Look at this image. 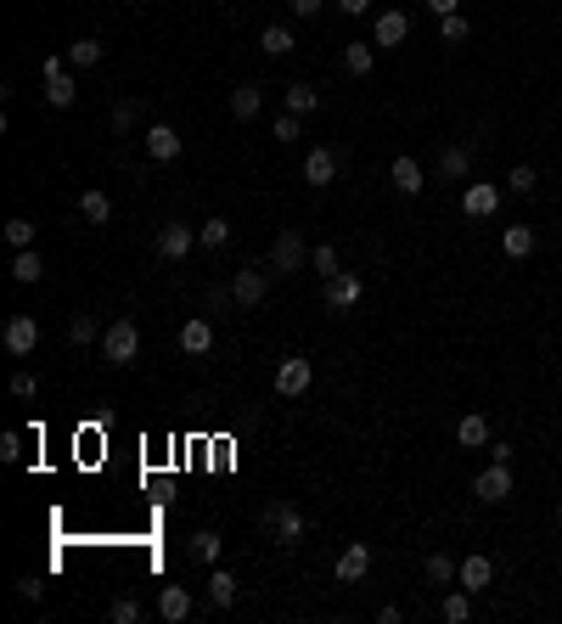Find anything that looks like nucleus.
Wrapping results in <instances>:
<instances>
[{
	"instance_id": "26",
	"label": "nucleus",
	"mask_w": 562,
	"mask_h": 624,
	"mask_svg": "<svg viewBox=\"0 0 562 624\" xmlns=\"http://www.w3.org/2000/svg\"><path fill=\"white\" fill-rule=\"evenodd\" d=\"M315 107H321V90H315V85H304V79H299V85H287V113H299V118H304V113H315Z\"/></svg>"
},
{
	"instance_id": "38",
	"label": "nucleus",
	"mask_w": 562,
	"mask_h": 624,
	"mask_svg": "<svg viewBox=\"0 0 562 624\" xmlns=\"http://www.w3.org/2000/svg\"><path fill=\"white\" fill-rule=\"evenodd\" d=\"M535 186H540V175L528 169V163H517V169L506 175V191H517V197H528V191H535Z\"/></svg>"
},
{
	"instance_id": "12",
	"label": "nucleus",
	"mask_w": 562,
	"mask_h": 624,
	"mask_svg": "<svg viewBox=\"0 0 562 624\" xmlns=\"http://www.w3.org/2000/svg\"><path fill=\"white\" fill-rule=\"evenodd\" d=\"M304 180L310 186H332L338 180V152L332 147H310L304 152Z\"/></svg>"
},
{
	"instance_id": "43",
	"label": "nucleus",
	"mask_w": 562,
	"mask_h": 624,
	"mask_svg": "<svg viewBox=\"0 0 562 624\" xmlns=\"http://www.w3.org/2000/svg\"><path fill=\"white\" fill-rule=\"evenodd\" d=\"M136 118H141V107H136V102H113V124H118V129H129Z\"/></svg>"
},
{
	"instance_id": "25",
	"label": "nucleus",
	"mask_w": 562,
	"mask_h": 624,
	"mask_svg": "<svg viewBox=\"0 0 562 624\" xmlns=\"http://www.w3.org/2000/svg\"><path fill=\"white\" fill-rule=\"evenodd\" d=\"M220 551H225V540H220L214 529H197V535H191V557H197L203 568H214V563H220Z\"/></svg>"
},
{
	"instance_id": "28",
	"label": "nucleus",
	"mask_w": 562,
	"mask_h": 624,
	"mask_svg": "<svg viewBox=\"0 0 562 624\" xmlns=\"http://www.w3.org/2000/svg\"><path fill=\"white\" fill-rule=\"evenodd\" d=\"M68 343H74V349L102 343V326H96V315H74V321H68Z\"/></svg>"
},
{
	"instance_id": "42",
	"label": "nucleus",
	"mask_w": 562,
	"mask_h": 624,
	"mask_svg": "<svg viewBox=\"0 0 562 624\" xmlns=\"http://www.w3.org/2000/svg\"><path fill=\"white\" fill-rule=\"evenodd\" d=\"M113 619H118V624H136V619H141V602H136V597H118V602H113Z\"/></svg>"
},
{
	"instance_id": "13",
	"label": "nucleus",
	"mask_w": 562,
	"mask_h": 624,
	"mask_svg": "<svg viewBox=\"0 0 562 624\" xmlns=\"http://www.w3.org/2000/svg\"><path fill=\"white\" fill-rule=\"evenodd\" d=\"M271 271H281V276L304 271V242H299V231H281V237H276V248H271Z\"/></svg>"
},
{
	"instance_id": "34",
	"label": "nucleus",
	"mask_w": 562,
	"mask_h": 624,
	"mask_svg": "<svg viewBox=\"0 0 562 624\" xmlns=\"http://www.w3.org/2000/svg\"><path fill=\"white\" fill-rule=\"evenodd\" d=\"M310 271H315L321 281H332V276L343 271V259H338V248H326V242H321V248L310 253Z\"/></svg>"
},
{
	"instance_id": "21",
	"label": "nucleus",
	"mask_w": 562,
	"mask_h": 624,
	"mask_svg": "<svg viewBox=\"0 0 562 624\" xmlns=\"http://www.w3.org/2000/svg\"><path fill=\"white\" fill-rule=\"evenodd\" d=\"M455 439H461V445H467V450H478V445H489V416H484V411H467V416H461V422H455Z\"/></svg>"
},
{
	"instance_id": "30",
	"label": "nucleus",
	"mask_w": 562,
	"mask_h": 624,
	"mask_svg": "<svg viewBox=\"0 0 562 624\" xmlns=\"http://www.w3.org/2000/svg\"><path fill=\"white\" fill-rule=\"evenodd\" d=\"M40 276H46L40 253H35V248H17V259H12V281H40Z\"/></svg>"
},
{
	"instance_id": "47",
	"label": "nucleus",
	"mask_w": 562,
	"mask_h": 624,
	"mask_svg": "<svg viewBox=\"0 0 562 624\" xmlns=\"http://www.w3.org/2000/svg\"><path fill=\"white\" fill-rule=\"evenodd\" d=\"M0 455H6V462H17V455H23V439H17V434H6V439H0Z\"/></svg>"
},
{
	"instance_id": "14",
	"label": "nucleus",
	"mask_w": 562,
	"mask_h": 624,
	"mask_svg": "<svg viewBox=\"0 0 562 624\" xmlns=\"http://www.w3.org/2000/svg\"><path fill=\"white\" fill-rule=\"evenodd\" d=\"M489 579H495V563H489V557H461V568H455V585H461V590L484 597Z\"/></svg>"
},
{
	"instance_id": "40",
	"label": "nucleus",
	"mask_w": 562,
	"mask_h": 624,
	"mask_svg": "<svg viewBox=\"0 0 562 624\" xmlns=\"http://www.w3.org/2000/svg\"><path fill=\"white\" fill-rule=\"evenodd\" d=\"M271 136H276L281 147H287V141H299V113H281V118L271 124Z\"/></svg>"
},
{
	"instance_id": "5",
	"label": "nucleus",
	"mask_w": 562,
	"mask_h": 624,
	"mask_svg": "<svg viewBox=\"0 0 562 624\" xmlns=\"http://www.w3.org/2000/svg\"><path fill=\"white\" fill-rule=\"evenodd\" d=\"M461 214H467V220H489V214H501V186L473 180L467 191H461Z\"/></svg>"
},
{
	"instance_id": "29",
	"label": "nucleus",
	"mask_w": 562,
	"mask_h": 624,
	"mask_svg": "<svg viewBox=\"0 0 562 624\" xmlns=\"http://www.w3.org/2000/svg\"><path fill=\"white\" fill-rule=\"evenodd\" d=\"M102 56H107L102 40H74V46H68V68H96Z\"/></svg>"
},
{
	"instance_id": "22",
	"label": "nucleus",
	"mask_w": 562,
	"mask_h": 624,
	"mask_svg": "<svg viewBox=\"0 0 562 624\" xmlns=\"http://www.w3.org/2000/svg\"><path fill=\"white\" fill-rule=\"evenodd\" d=\"M343 68H349L354 79H366V74L377 68V51H372L366 40H349V46H343Z\"/></svg>"
},
{
	"instance_id": "6",
	"label": "nucleus",
	"mask_w": 562,
	"mask_h": 624,
	"mask_svg": "<svg viewBox=\"0 0 562 624\" xmlns=\"http://www.w3.org/2000/svg\"><path fill=\"white\" fill-rule=\"evenodd\" d=\"M0 343H6V354H35V343H40V321L35 315H12L6 321V332H0Z\"/></svg>"
},
{
	"instance_id": "49",
	"label": "nucleus",
	"mask_w": 562,
	"mask_h": 624,
	"mask_svg": "<svg viewBox=\"0 0 562 624\" xmlns=\"http://www.w3.org/2000/svg\"><path fill=\"white\" fill-rule=\"evenodd\" d=\"M455 6H461V0H427V12H434V17H450Z\"/></svg>"
},
{
	"instance_id": "17",
	"label": "nucleus",
	"mask_w": 562,
	"mask_h": 624,
	"mask_svg": "<svg viewBox=\"0 0 562 624\" xmlns=\"http://www.w3.org/2000/svg\"><path fill=\"white\" fill-rule=\"evenodd\" d=\"M388 175H393V191H400V197H416V191L427 186V175H422V163H416V158H405V152L393 158V169H388Z\"/></svg>"
},
{
	"instance_id": "37",
	"label": "nucleus",
	"mask_w": 562,
	"mask_h": 624,
	"mask_svg": "<svg viewBox=\"0 0 562 624\" xmlns=\"http://www.w3.org/2000/svg\"><path fill=\"white\" fill-rule=\"evenodd\" d=\"M455 568H461V563H450L444 551H434V557H427V579H434V585H450V579H455Z\"/></svg>"
},
{
	"instance_id": "9",
	"label": "nucleus",
	"mask_w": 562,
	"mask_h": 624,
	"mask_svg": "<svg viewBox=\"0 0 562 624\" xmlns=\"http://www.w3.org/2000/svg\"><path fill=\"white\" fill-rule=\"evenodd\" d=\"M230 292H237V310H253L264 292H271V276H264L259 265H248V271H237L230 276Z\"/></svg>"
},
{
	"instance_id": "10",
	"label": "nucleus",
	"mask_w": 562,
	"mask_h": 624,
	"mask_svg": "<svg viewBox=\"0 0 562 624\" xmlns=\"http://www.w3.org/2000/svg\"><path fill=\"white\" fill-rule=\"evenodd\" d=\"M360 299H366V281H360V276L338 271L332 281H326V304H332V310H354Z\"/></svg>"
},
{
	"instance_id": "33",
	"label": "nucleus",
	"mask_w": 562,
	"mask_h": 624,
	"mask_svg": "<svg viewBox=\"0 0 562 624\" xmlns=\"http://www.w3.org/2000/svg\"><path fill=\"white\" fill-rule=\"evenodd\" d=\"M501 248H506L512 259H528V253H535V231H528V225H506V237H501Z\"/></svg>"
},
{
	"instance_id": "4",
	"label": "nucleus",
	"mask_w": 562,
	"mask_h": 624,
	"mask_svg": "<svg viewBox=\"0 0 562 624\" xmlns=\"http://www.w3.org/2000/svg\"><path fill=\"white\" fill-rule=\"evenodd\" d=\"M310 383H315V366H310V360H299V354L276 366V394H281V400H299V394H310Z\"/></svg>"
},
{
	"instance_id": "31",
	"label": "nucleus",
	"mask_w": 562,
	"mask_h": 624,
	"mask_svg": "<svg viewBox=\"0 0 562 624\" xmlns=\"http://www.w3.org/2000/svg\"><path fill=\"white\" fill-rule=\"evenodd\" d=\"M259 46L271 51V56H287V51L299 46V40H292V28H287V23H271V28H264V35H259Z\"/></svg>"
},
{
	"instance_id": "41",
	"label": "nucleus",
	"mask_w": 562,
	"mask_h": 624,
	"mask_svg": "<svg viewBox=\"0 0 562 624\" xmlns=\"http://www.w3.org/2000/svg\"><path fill=\"white\" fill-rule=\"evenodd\" d=\"M12 394H17V400H35V394H40V377H35V372H17V377H12Z\"/></svg>"
},
{
	"instance_id": "36",
	"label": "nucleus",
	"mask_w": 562,
	"mask_h": 624,
	"mask_svg": "<svg viewBox=\"0 0 562 624\" xmlns=\"http://www.w3.org/2000/svg\"><path fill=\"white\" fill-rule=\"evenodd\" d=\"M439 35H444V46H461L473 28H467V17H461V12H450V17H439Z\"/></svg>"
},
{
	"instance_id": "8",
	"label": "nucleus",
	"mask_w": 562,
	"mask_h": 624,
	"mask_svg": "<svg viewBox=\"0 0 562 624\" xmlns=\"http://www.w3.org/2000/svg\"><path fill=\"white\" fill-rule=\"evenodd\" d=\"M473 496H478V501H506V496H512V467H506V462H489V467L473 478Z\"/></svg>"
},
{
	"instance_id": "19",
	"label": "nucleus",
	"mask_w": 562,
	"mask_h": 624,
	"mask_svg": "<svg viewBox=\"0 0 562 624\" xmlns=\"http://www.w3.org/2000/svg\"><path fill=\"white\" fill-rule=\"evenodd\" d=\"M180 349H186V354H209V349H214V326H209L203 315H191V321L180 326Z\"/></svg>"
},
{
	"instance_id": "48",
	"label": "nucleus",
	"mask_w": 562,
	"mask_h": 624,
	"mask_svg": "<svg viewBox=\"0 0 562 624\" xmlns=\"http://www.w3.org/2000/svg\"><path fill=\"white\" fill-rule=\"evenodd\" d=\"M321 6H326V0H292V12H299V17H315Z\"/></svg>"
},
{
	"instance_id": "11",
	"label": "nucleus",
	"mask_w": 562,
	"mask_h": 624,
	"mask_svg": "<svg viewBox=\"0 0 562 624\" xmlns=\"http://www.w3.org/2000/svg\"><path fill=\"white\" fill-rule=\"evenodd\" d=\"M180 147H186L180 129H169V124H152V129H147V158H152V163H175Z\"/></svg>"
},
{
	"instance_id": "16",
	"label": "nucleus",
	"mask_w": 562,
	"mask_h": 624,
	"mask_svg": "<svg viewBox=\"0 0 562 624\" xmlns=\"http://www.w3.org/2000/svg\"><path fill=\"white\" fill-rule=\"evenodd\" d=\"M191 248H197V231H191V225H175V220H169V225L158 231V253H163V259H186Z\"/></svg>"
},
{
	"instance_id": "45",
	"label": "nucleus",
	"mask_w": 562,
	"mask_h": 624,
	"mask_svg": "<svg viewBox=\"0 0 562 624\" xmlns=\"http://www.w3.org/2000/svg\"><path fill=\"white\" fill-rule=\"evenodd\" d=\"M332 6H338L343 17H366V12H372V0H332Z\"/></svg>"
},
{
	"instance_id": "50",
	"label": "nucleus",
	"mask_w": 562,
	"mask_h": 624,
	"mask_svg": "<svg viewBox=\"0 0 562 624\" xmlns=\"http://www.w3.org/2000/svg\"><path fill=\"white\" fill-rule=\"evenodd\" d=\"M557 523H562V501H557Z\"/></svg>"
},
{
	"instance_id": "32",
	"label": "nucleus",
	"mask_w": 562,
	"mask_h": 624,
	"mask_svg": "<svg viewBox=\"0 0 562 624\" xmlns=\"http://www.w3.org/2000/svg\"><path fill=\"white\" fill-rule=\"evenodd\" d=\"M439 613H444L450 624H467V619H473V590H450V597L439 602Z\"/></svg>"
},
{
	"instance_id": "2",
	"label": "nucleus",
	"mask_w": 562,
	"mask_h": 624,
	"mask_svg": "<svg viewBox=\"0 0 562 624\" xmlns=\"http://www.w3.org/2000/svg\"><path fill=\"white\" fill-rule=\"evenodd\" d=\"M40 79H46V102H51V107H74L79 85H74L68 56H46V62H40Z\"/></svg>"
},
{
	"instance_id": "1",
	"label": "nucleus",
	"mask_w": 562,
	"mask_h": 624,
	"mask_svg": "<svg viewBox=\"0 0 562 624\" xmlns=\"http://www.w3.org/2000/svg\"><path fill=\"white\" fill-rule=\"evenodd\" d=\"M136 354H141V326L136 321H113L102 332V360L107 366H129Z\"/></svg>"
},
{
	"instance_id": "46",
	"label": "nucleus",
	"mask_w": 562,
	"mask_h": 624,
	"mask_svg": "<svg viewBox=\"0 0 562 624\" xmlns=\"http://www.w3.org/2000/svg\"><path fill=\"white\" fill-rule=\"evenodd\" d=\"M512 455H517V450H512L506 439H495V445H489V462H506V467H512Z\"/></svg>"
},
{
	"instance_id": "20",
	"label": "nucleus",
	"mask_w": 562,
	"mask_h": 624,
	"mask_svg": "<svg viewBox=\"0 0 562 624\" xmlns=\"http://www.w3.org/2000/svg\"><path fill=\"white\" fill-rule=\"evenodd\" d=\"M158 613L169 619V624L191 619V590H186V585H163V597H158Z\"/></svg>"
},
{
	"instance_id": "18",
	"label": "nucleus",
	"mask_w": 562,
	"mask_h": 624,
	"mask_svg": "<svg viewBox=\"0 0 562 624\" xmlns=\"http://www.w3.org/2000/svg\"><path fill=\"white\" fill-rule=\"evenodd\" d=\"M467 169H473V141H455V147L439 152V175L444 180H467Z\"/></svg>"
},
{
	"instance_id": "39",
	"label": "nucleus",
	"mask_w": 562,
	"mask_h": 624,
	"mask_svg": "<svg viewBox=\"0 0 562 624\" xmlns=\"http://www.w3.org/2000/svg\"><path fill=\"white\" fill-rule=\"evenodd\" d=\"M6 242L12 248H35V225H28V220H6Z\"/></svg>"
},
{
	"instance_id": "15",
	"label": "nucleus",
	"mask_w": 562,
	"mask_h": 624,
	"mask_svg": "<svg viewBox=\"0 0 562 624\" xmlns=\"http://www.w3.org/2000/svg\"><path fill=\"white\" fill-rule=\"evenodd\" d=\"M411 40V17L405 12H383L372 23V46H405Z\"/></svg>"
},
{
	"instance_id": "44",
	"label": "nucleus",
	"mask_w": 562,
	"mask_h": 624,
	"mask_svg": "<svg viewBox=\"0 0 562 624\" xmlns=\"http://www.w3.org/2000/svg\"><path fill=\"white\" fill-rule=\"evenodd\" d=\"M230 304H237V292H230V287H209V310H230Z\"/></svg>"
},
{
	"instance_id": "3",
	"label": "nucleus",
	"mask_w": 562,
	"mask_h": 624,
	"mask_svg": "<svg viewBox=\"0 0 562 624\" xmlns=\"http://www.w3.org/2000/svg\"><path fill=\"white\" fill-rule=\"evenodd\" d=\"M264 529H271L281 546H299L304 540V512L292 501H271V506H264Z\"/></svg>"
},
{
	"instance_id": "27",
	"label": "nucleus",
	"mask_w": 562,
	"mask_h": 624,
	"mask_svg": "<svg viewBox=\"0 0 562 624\" xmlns=\"http://www.w3.org/2000/svg\"><path fill=\"white\" fill-rule=\"evenodd\" d=\"M209 602L225 613L230 602H237V574H225V568H214V579H209Z\"/></svg>"
},
{
	"instance_id": "7",
	"label": "nucleus",
	"mask_w": 562,
	"mask_h": 624,
	"mask_svg": "<svg viewBox=\"0 0 562 624\" xmlns=\"http://www.w3.org/2000/svg\"><path fill=\"white\" fill-rule=\"evenodd\" d=\"M332 568H338L343 585H360V579L372 574V546H366V540H349V546L338 551V563H332Z\"/></svg>"
},
{
	"instance_id": "23",
	"label": "nucleus",
	"mask_w": 562,
	"mask_h": 624,
	"mask_svg": "<svg viewBox=\"0 0 562 624\" xmlns=\"http://www.w3.org/2000/svg\"><path fill=\"white\" fill-rule=\"evenodd\" d=\"M79 214H85L90 225H107V220H113V203H107V191H96V186H90V191H79Z\"/></svg>"
},
{
	"instance_id": "35",
	"label": "nucleus",
	"mask_w": 562,
	"mask_h": 624,
	"mask_svg": "<svg viewBox=\"0 0 562 624\" xmlns=\"http://www.w3.org/2000/svg\"><path fill=\"white\" fill-rule=\"evenodd\" d=\"M197 242H203V248H225L230 242V220H203V225H197Z\"/></svg>"
},
{
	"instance_id": "24",
	"label": "nucleus",
	"mask_w": 562,
	"mask_h": 624,
	"mask_svg": "<svg viewBox=\"0 0 562 624\" xmlns=\"http://www.w3.org/2000/svg\"><path fill=\"white\" fill-rule=\"evenodd\" d=\"M259 107H264L259 85H237V90H230V113H237V118H259Z\"/></svg>"
}]
</instances>
